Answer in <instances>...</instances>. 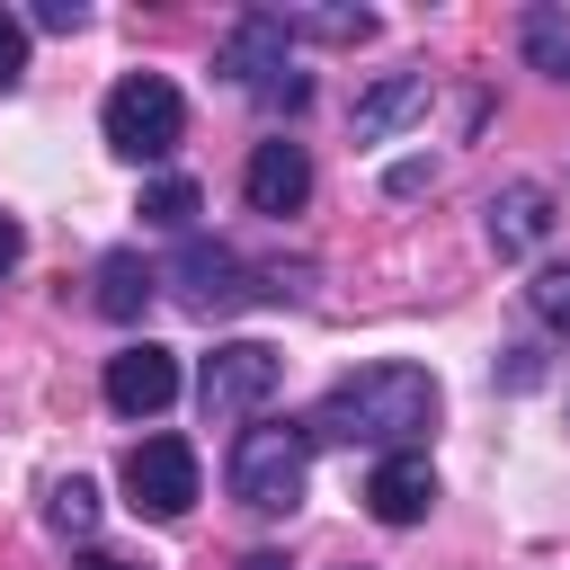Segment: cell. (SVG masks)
Returning <instances> with one entry per match:
<instances>
[{"label": "cell", "mask_w": 570, "mask_h": 570, "mask_svg": "<svg viewBox=\"0 0 570 570\" xmlns=\"http://www.w3.org/2000/svg\"><path fill=\"white\" fill-rule=\"evenodd\" d=\"M428 428H436V374H428V365H401V356L338 374V383L303 410V436H312V445H374V454H410Z\"/></svg>", "instance_id": "6da1fadb"}, {"label": "cell", "mask_w": 570, "mask_h": 570, "mask_svg": "<svg viewBox=\"0 0 570 570\" xmlns=\"http://www.w3.org/2000/svg\"><path fill=\"white\" fill-rule=\"evenodd\" d=\"M196 321H232L240 303H303L312 294V267L294 258V267H249L232 240H178V258H169V276H160Z\"/></svg>", "instance_id": "7a4b0ae2"}, {"label": "cell", "mask_w": 570, "mask_h": 570, "mask_svg": "<svg viewBox=\"0 0 570 570\" xmlns=\"http://www.w3.org/2000/svg\"><path fill=\"white\" fill-rule=\"evenodd\" d=\"M223 481H232V499H240L249 517H294V508H303V481H312V436H303V419H249V428L232 436Z\"/></svg>", "instance_id": "3957f363"}, {"label": "cell", "mask_w": 570, "mask_h": 570, "mask_svg": "<svg viewBox=\"0 0 570 570\" xmlns=\"http://www.w3.org/2000/svg\"><path fill=\"white\" fill-rule=\"evenodd\" d=\"M98 134H107L116 160L160 169V160L178 151V134H187V98H178L160 71H125V80L107 89V107H98Z\"/></svg>", "instance_id": "277c9868"}, {"label": "cell", "mask_w": 570, "mask_h": 570, "mask_svg": "<svg viewBox=\"0 0 570 570\" xmlns=\"http://www.w3.org/2000/svg\"><path fill=\"white\" fill-rule=\"evenodd\" d=\"M276 347H258V338H223L205 365H196V401H205V419L214 428H232V419H258L267 401H276Z\"/></svg>", "instance_id": "5b68a950"}, {"label": "cell", "mask_w": 570, "mask_h": 570, "mask_svg": "<svg viewBox=\"0 0 570 570\" xmlns=\"http://www.w3.org/2000/svg\"><path fill=\"white\" fill-rule=\"evenodd\" d=\"M125 508L151 525H178L196 508V445L187 436H142L125 454Z\"/></svg>", "instance_id": "8992f818"}, {"label": "cell", "mask_w": 570, "mask_h": 570, "mask_svg": "<svg viewBox=\"0 0 570 570\" xmlns=\"http://www.w3.org/2000/svg\"><path fill=\"white\" fill-rule=\"evenodd\" d=\"M285 45H294V27H285V9H240L232 18V36L214 45V71L232 80V89H249V98H267L294 62H285Z\"/></svg>", "instance_id": "52a82bcc"}, {"label": "cell", "mask_w": 570, "mask_h": 570, "mask_svg": "<svg viewBox=\"0 0 570 570\" xmlns=\"http://www.w3.org/2000/svg\"><path fill=\"white\" fill-rule=\"evenodd\" d=\"M240 196H249V214H267V223L303 214V205H312V151H303L294 134H267V142H249Z\"/></svg>", "instance_id": "ba28073f"}, {"label": "cell", "mask_w": 570, "mask_h": 570, "mask_svg": "<svg viewBox=\"0 0 570 570\" xmlns=\"http://www.w3.org/2000/svg\"><path fill=\"white\" fill-rule=\"evenodd\" d=\"M169 401H178V356L160 338H125L107 356V410L116 419H160Z\"/></svg>", "instance_id": "9c48e42d"}, {"label": "cell", "mask_w": 570, "mask_h": 570, "mask_svg": "<svg viewBox=\"0 0 570 570\" xmlns=\"http://www.w3.org/2000/svg\"><path fill=\"white\" fill-rule=\"evenodd\" d=\"M481 232H490L499 258H534V249L552 240V187H543V178H508V187L481 205Z\"/></svg>", "instance_id": "30bf717a"}, {"label": "cell", "mask_w": 570, "mask_h": 570, "mask_svg": "<svg viewBox=\"0 0 570 570\" xmlns=\"http://www.w3.org/2000/svg\"><path fill=\"white\" fill-rule=\"evenodd\" d=\"M365 508H374V525H419V517L436 508V463H428L419 445H410V454H374Z\"/></svg>", "instance_id": "8fae6325"}, {"label": "cell", "mask_w": 570, "mask_h": 570, "mask_svg": "<svg viewBox=\"0 0 570 570\" xmlns=\"http://www.w3.org/2000/svg\"><path fill=\"white\" fill-rule=\"evenodd\" d=\"M428 98H436V80H428V71H383V80L347 107V134H356V142H392L401 125H419V116H428Z\"/></svg>", "instance_id": "7c38bea8"}, {"label": "cell", "mask_w": 570, "mask_h": 570, "mask_svg": "<svg viewBox=\"0 0 570 570\" xmlns=\"http://www.w3.org/2000/svg\"><path fill=\"white\" fill-rule=\"evenodd\" d=\"M151 294H160V267H151L142 249H107V258H98V312H107V321H142Z\"/></svg>", "instance_id": "4fadbf2b"}, {"label": "cell", "mask_w": 570, "mask_h": 570, "mask_svg": "<svg viewBox=\"0 0 570 570\" xmlns=\"http://www.w3.org/2000/svg\"><path fill=\"white\" fill-rule=\"evenodd\" d=\"M151 232H178V240H196V214H205V187L196 178H178V169H160V178H142V205H134Z\"/></svg>", "instance_id": "5bb4252c"}, {"label": "cell", "mask_w": 570, "mask_h": 570, "mask_svg": "<svg viewBox=\"0 0 570 570\" xmlns=\"http://www.w3.org/2000/svg\"><path fill=\"white\" fill-rule=\"evenodd\" d=\"M517 53H525L543 80H570V18H561V9H525V18H517Z\"/></svg>", "instance_id": "9a60e30c"}, {"label": "cell", "mask_w": 570, "mask_h": 570, "mask_svg": "<svg viewBox=\"0 0 570 570\" xmlns=\"http://www.w3.org/2000/svg\"><path fill=\"white\" fill-rule=\"evenodd\" d=\"M45 525H53L62 543H89V534H98V481L62 472V481L45 490Z\"/></svg>", "instance_id": "2e32d148"}, {"label": "cell", "mask_w": 570, "mask_h": 570, "mask_svg": "<svg viewBox=\"0 0 570 570\" xmlns=\"http://www.w3.org/2000/svg\"><path fill=\"white\" fill-rule=\"evenodd\" d=\"M285 27L312 36V45H365L374 36V9H285Z\"/></svg>", "instance_id": "e0dca14e"}, {"label": "cell", "mask_w": 570, "mask_h": 570, "mask_svg": "<svg viewBox=\"0 0 570 570\" xmlns=\"http://www.w3.org/2000/svg\"><path fill=\"white\" fill-rule=\"evenodd\" d=\"M525 303H534V321L570 330V258H543V267H534V285H525Z\"/></svg>", "instance_id": "ac0fdd59"}, {"label": "cell", "mask_w": 570, "mask_h": 570, "mask_svg": "<svg viewBox=\"0 0 570 570\" xmlns=\"http://www.w3.org/2000/svg\"><path fill=\"white\" fill-rule=\"evenodd\" d=\"M18 80H27V18H9V9H0V98H9Z\"/></svg>", "instance_id": "d6986e66"}, {"label": "cell", "mask_w": 570, "mask_h": 570, "mask_svg": "<svg viewBox=\"0 0 570 570\" xmlns=\"http://www.w3.org/2000/svg\"><path fill=\"white\" fill-rule=\"evenodd\" d=\"M36 27H45V36H80L89 9H80V0H36Z\"/></svg>", "instance_id": "ffe728a7"}, {"label": "cell", "mask_w": 570, "mask_h": 570, "mask_svg": "<svg viewBox=\"0 0 570 570\" xmlns=\"http://www.w3.org/2000/svg\"><path fill=\"white\" fill-rule=\"evenodd\" d=\"M419 187H436V160H401L392 169V196H419Z\"/></svg>", "instance_id": "44dd1931"}, {"label": "cell", "mask_w": 570, "mask_h": 570, "mask_svg": "<svg viewBox=\"0 0 570 570\" xmlns=\"http://www.w3.org/2000/svg\"><path fill=\"white\" fill-rule=\"evenodd\" d=\"M499 374H508V392H525L543 365H534V347H508V365H499Z\"/></svg>", "instance_id": "7402d4cb"}, {"label": "cell", "mask_w": 570, "mask_h": 570, "mask_svg": "<svg viewBox=\"0 0 570 570\" xmlns=\"http://www.w3.org/2000/svg\"><path fill=\"white\" fill-rule=\"evenodd\" d=\"M27 258V232H18V214H0V276Z\"/></svg>", "instance_id": "603a6c76"}, {"label": "cell", "mask_w": 570, "mask_h": 570, "mask_svg": "<svg viewBox=\"0 0 570 570\" xmlns=\"http://www.w3.org/2000/svg\"><path fill=\"white\" fill-rule=\"evenodd\" d=\"M71 570H142V561H116V552H80Z\"/></svg>", "instance_id": "cb8c5ba5"}, {"label": "cell", "mask_w": 570, "mask_h": 570, "mask_svg": "<svg viewBox=\"0 0 570 570\" xmlns=\"http://www.w3.org/2000/svg\"><path fill=\"white\" fill-rule=\"evenodd\" d=\"M240 570H285V552H249V561H240Z\"/></svg>", "instance_id": "d4e9b609"}]
</instances>
